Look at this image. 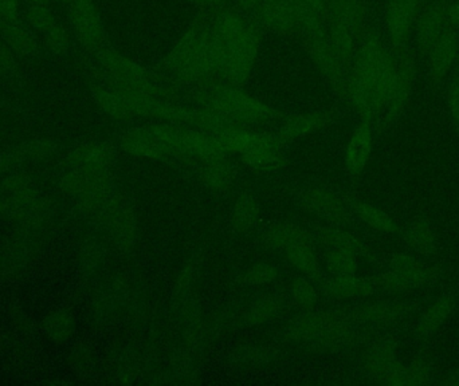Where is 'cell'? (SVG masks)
<instances>
[{"label":"cell","instance_id":"1f68e13d","mask_svg":"<svg viewBox=\"0 0 459 386\" xmlns=\"http://www.w3.org/2000/svg\"><path fill=\"white\" fill-rule=\"evenodd\" d=\"M110 223L123 247H134L137 237V223L128 204L115 202L110 208Z\"/></svg>","mask_w":459,"mask_h":386},{"label":"cell","instance_id":"3957f363","mask_svg":"<svg viewBox=\"0 0 459 386\" xmlns=\"http://www.w3.org/2000/svg\"><path fill=\"white\" fill-rule=\"evenodd\" d=\"M210 15L222 59L221 82L240 88L255 64L261 47V29L247 13L229 4L210 10Z\"/></svg>","mask_w":459,"mask_h":386},{"label":"cell","instance_id":"5bb4252c","mask_svg":"<svg viewBox=\"0 0 459 386\" xmlns=\"http://www.w3.org/2000/svg\"><path fill=\"white\" fill-rule=\"evenodd\" d=\"M429 77L436 88H441L453 67L459 59V31L450 26L437 40L436 45L428 54Z\"/></svg>","mask_w":459,"mask_h":386},{"label":"cell","instance_id":"52a82bcc","mask_svg":"<svg viewBox=\"0 0 459 386\" xmlns=\"http://www.w3.org/2000/svg\"><path fill=\"white\" fill-rule=\"evenodd\" d=\"M302 45L316 69L323 75L324 80L333 88L342 99L347 82L348 70L340 64L329 42L326 26L316 31L299 35Z\"/></svg>","mask_w":459,"mask_h":386},{"label":"cell","instance_id":"8d00e7d4","mask_svg":"<svg viewBox=\"0 0 459 386\" xmlns=\"http://www.w3.org/2000/svg\"><path fill=\"white\" fill-rule=\"evenodd\" d=\"M404 239L412 250L422 255H431L437 248L436 234L426 220L414 221L404 232Z\"/></svg>","mask_w":459,"mask_h":386},{"label":"cell","instance_id":"6da1fadb","mask_svg":"<svg viewBox=\"0 0 459 386\" xmlns=\"http://www.w3.org/2000/svg\"><path fill=\"white\" fill-rule=\"evenodd\" d=\"M395 73L393 50L380 32L369 27L359 43L342 99L372 128H377L382 118Z\"/></svg>","mask_w":459,"mask_h":386},{"label":"cell","instance_id":"bcb514c9","mask_svg":"<svg viewBox=\"0 0 459 386\" xmlns=\"http://www.w3.org/2000/svg\"><path fill=\"white\" fill-rule=\"evenodd\" d=\"M19 18V0H0V19Z\"/></svg>","mask_w":459,"mask_h":386},{"label":"cell","instance_id":"9c48e42d","mask_svg":"<svg viewBox=\"0 0 459 386\" xmlns=\"http://www.w3.org/2000/svg\"><path fill=\"white\" fill-rule=\"evenodd\" d=\"M247 15L261 31L264 30L281 37L299 34V16L294 0H262Z\"/></svg>","mask_w":459,"mask_h":386},{"label":"cell","instance_id":"7dc6e473","mask_svg":"<svg viewBox=\"0 0 459 386\" xmlns=\"http://www.w3.org/2000/svg\"><path fill=\"white\" fill-rule=\"evenodd\" d=\"M186 2L193 3L204 10H214V8L228 4V0H186Z\"/></svg>","mask_w":459,"mask_h":386},{"label":"cell","instance_id":"d4e9b609","mask_svg":"<svg viewBox=\"0 0 459 386\" xmlns=\"http://www.w3.org/2000/svg\"><path fill=\"white\" fill-rule=\"evenodd\" d=\"M455 306H457V299L453 294H445L436 299L418 321L417 328H415L417 339H426L433 336L446 322L447 318L455 313Z\"/></svg>","mask_w":459,"mask_h":386},{"label":"cell","instance_id":"277c9868","mask_svg":"<svg viewBox=\"0 0 459 386\" xmlns=\"http://www.w3.org/2000/svg\"><path fill=\"white\" fill-rule=\"evenodd\" d=\"M193 99L196 107L242 126L275 123L288 117L237 86H204L194 90Z\"/></svg>","mask_w":459,"mask_h":386},{"label":"cell","instance_id":"4316f807","mask_svg":"<svg viewBox=\"0 0 459 386\" xmlns=\"http://www.w3.org/2000/svg\"><path fill=\"white\" fill-rule=\"evenodd\" d=\"M313 234H315L317 243L328 248V251H350V253H356L358 256L366 255L367 251H368L366 243L360 237L356 236L355 234L342 228V227L325 224V226L317 227Z\"/></svg>","mask_w":459,"mask_h":386},{"label":"cell","instance_id":"74e56055","mask_svg":"<svg viewBox=\"0 0 459 386\" xmlns=\"http://www.w3.org/2000/svg\"><path fill=\"white\" fill-rule=\"evenodd\" d=\"M433 377L430 366L423 361H414L409 365L401 364L395 373L388 380L387 385H425L430 382Z\"/></svg>","mask_w":459,"mask_h":386},{"label":"cell","instance_id":"ffe728a7","mask_svg":"<svg viewBox=\"0 0 459 386\" xmlns=\"http://www.w3.org/2000/svg\"><path fill=\"white\" fill-rule=\"evenodd\" d=\"M121 147L126 153L136 158L156 161L172 160L171 153L161 144L152 125L132 129L121 140Z\"/></svg>","mask_w":459,"mask_h":386},{"label":"cell","instance_id":"5b68a950","mask_svg":"<svg viewBox=\"0 0 459 386\" xmlns=\"http://www.w3.org/2000/svg\"><path fill=\"white\" fill-rule=\"evenodd\" d=\"M96 59L108 88L129 96L152 97L172 101V85L164 82L159 75L140 66L123 54L102 47L97 51Z\"/></svg>","mask_w":459,"mask_h":386},{"label":"cell","instance_id":"e575fe53","mask_svg":"<svg viewBox=\"0 0 459 386\" xmlns=\"http://www.w3.org/2000/svg\"><path fill=\"white\" fill-rule=\"evenodd\" d=\"M282 309V301L275 296H261L247 307L245 313L246 325L261 326L277 317Z\"/></svg>","mask_w":459,"mask_h":386},{"label":"cell","instance_id":"7c38bea8","mask_svg":"<svg viewBox=\"0 0 459 386\" xmlns=\"http://www.w3.org/2000/svg\"><path fill=\"white\" fill-rule=\"evenodd\" d=\"M450 0H436L418 13L414 24V38L420 56H428L437 40L450 27Z\"/></svg>","mask_w":459,"mask_h":386},{"label":"cell","instance_id":"603a6c76","mask_svg":"<svg viewBox=\"0 0 459 386\" xmlns=\"http://www.w3.org/2000/svg\"><path fill=\"white\" fill-rule=\"evenodd\" d=\"M262 240L272 250L283 251L294 245H312L316 247L317 240L315 234L297 223H278L267 228L262 235Z\"/></svg>","mask_w":459,"mask_h":386},{"label":"cell","instance_id":"f5cc1de1","mask_svg":"<svg viewBox=\"0 0 459 386\" xmlns=\"http://www.w3.org/2000/svg\"><path fill=\"white\" fill-rule=\"evenodd\" d=\"M423 3H426V0H422Z\"/></svg>","mask_w":459,"mask_h":386},{"label":"cell","instance_id":"4fadbf2b","mask_svg":"<svg viewBox=\"0 0 459 386\" xmlns=\"http://www.w3.org/2000/svg\"><path fill=\"white\" fill-rule=\"evenodd\" d=\"M422 0H387L385 27L391 50L409 47L410 37L414 30L418 13L423 8Z\"/></svg>","mask_w":459,"mask_h":386},{"label":"cell","instance_id":"f907efd6","mask_svg":"<svg viewBox=\"0 0 459 386\" xmlns=\"http://www.w3.org/2000/svg\"><path fill=\"white\" fill-rule=\"evenodd\" d=\"M53 2H62V0H53Z\"/></svg>","mask_w":459,"mask_h":386},{"label":"cell","instance_id":"c3c4849f","mask_svg":"<svg viewBox=\"0 0 459 386\" xmlns=\"http://www.w3.org/2000/svg\"><path fill=\"white\" fill-rule=\"evenodd\" d=\"M444 384L459 386V371L449 374V376L446 377V380H444Z\"/></svg>","mask_w":459,"mask_h":386},{"label":"cell","instance_id":"44dd1931","mask_svg":"<svg viewBox=\"0 0 459 386\" xmlns=\"http://www.w3.org/2000/svg\"><path fill=\"white\" fill-rule=\"evenodd\" d=\"M409 305L399 299L377 301L348 310L355 325L387 326L406 313Z\"/></svg>","mask_w":459,"mask_h":386},{"label":"cell","instance_id":"30bf717a","mask_svg":"<svg viewBox=\"0 0 459 386\" xmlns=\"http://www.w3.org/2000/svg\"><path fill=\"white\" fill-rule=\"evenodd\" d=\"M69 21L86 50L94 54L105 47V30L94 0H69Z\"/></svg>","mask_w":459,"mask_h":386},{"label":"cell","instance_id":"816d5d0a","mask_svg":"<svg viewBox=\"0 0 459 386\" xmlns=\"http://www.w3.org/2000/svg\"><path fill=\"white\" fill-rule=\"evenodd\" d=\"M457 73H458V74H459V59H458V72H457Z\"/></svg>","mask_w":459,"mask_h":386},{"label":"cell","instance_id":"d6986e66","mask_svg":"<svg viewBox=\"0 0 459 386\" xmlns=\"http://www.w3.org/2000/svg\"><path fill=\"white\" fill-rule=\"evenodd\" d=\"M372 147H374V128L361 121L353 131L345 150V171L351 179H358L361 176L371 158Z\"/></svg>","mask_w":459,"mask_h":386},{"label":"cell","instance_id":"7402d4cb","mask_svg":"<svg viewBox=\"0 0 459 386\" xmlns=\"http://www.w3.org/2000/svg\"><path fill=\"white\" fill-rule=\"evenodd\" d=\"M318 286L325 296L333 299L367 298L379 294L375 277L324 278Z\"/></svg>","mask_w":459,"mask_h":386},{"label":"cell","instance_id":"681fc988","mask_svg":"<svg viewBox=\"0 0 459 386\" xmlns=\"http://www.w3.org/2000/svg\"><path fill=\"white\" fill-rule=\"evenodd\" d=\"M50 0H29L30 4L48 5Z\"/></svg>","mask_w":459,"mask_h":386},{"label":"cell","instance_id":"60d3db41","mask_svg":"<svg viewBox=\"0 0 459 386\" xmlns=\"http://www.w3.org/2000/svg\"><path fill=\"white\" fill-rule=\"evenodd\" d=\"M278 278V270L273 264L255 263L246 270L242 282L246 286H264L274 282Z\"/></svg>","mask_w":459,"mask_h":386},{"label":"cell","instance_id":"b9f144b4","mask_svg":"<svg viewBox=\"0 0 459 386\" xmlns=\"http://www.w3.org/2000/svg\"><path fill=\"white\" fill-rule=\"evenodd\" d=\"M43 42L51 54L62 56L69 50L70 39L64 27L56 21L48 31L43 32Z\"/></svg>","mask_w":459,"mask_h":386},{"label":"cell","instance_id":"ac0fdd59","mask_svg":"<svg viewBox=\"0 0 459 386\" xmlns=\"http://www.w3.org/2000/svg\"><path fill=\"white\" fill-rule=\"evenodd\" d=\"M363 365L369 379L387 384L401 365L396 356L395 344L390 339L375 342L364 355Z\"/></svg>","mask_w":459,"mask_h":386},{"label":"cell","instance_id":"ba28073f","mask_svg":"<svg viewBox=\"0 0 459 386\" xmlns=\"http://www.w3.org/2000/svg\"><path fill=\"white\" fill-rule=\"evenodd\" d=\"M355 323L351 320L348 310H331V312H304L291 318L286 326V337L299 344H312L316 339L328 333L337 326ZM356 326V325H355Z\"/></svg>","mask_w":459,"mask_h":386},{"label":"cell","instance_id":"f546056e","mask_svg":"<svg viewBox=\"0 0 459 386\" xmlns=\"http://www.w3.org/2000/svg\"><path fill=\"white\" fill-rule=\"evenodd\" d=\"M93 96L102 110L115 120L129 121L136 118L131 96L118 93L105 86H93Z\"/></svg>","mask_w":459,"mask_h":386},{"label":"cell","instance_id":"484cf974","mask_svg":"<svg viewBox=\"0 0 459 386\" xmlns=\"http://www.w3.org/2000/svg\"><path fill=\"white\" fill-rule=\"evenodd\" d=\"M342 200L350 208L352 215L360 219L369 228L382 232V234H394V232L398 231L395 221L391 219L388 213L377 208V205L371 204L366 200L359 199V197L350 196V194L342 196Z\"/></svg>","mask_w":459,"mask_h":386},{"label":"cell","instance_id":"e0dca14e","mask_svg":"<svg viewBox=\"0 0 459 386\" xmlns=\"http://www.w3.org/2000/svg\"><path fill=\"white\" fill-rule=\"evenodd\" d=\"M214 137L228 155L229 153H237V155L242 156L256 152V150H266V148H282L278 144L274 134L251 131L248 126H232V128L214 134Z\"/></svg>","mask_w":459,"mask_h":386},{"label":"cell","instance_id":"8fae6325","mask_svg":"<svg viewBox=\"0 0 459 386\" xmlns=\"http://www.w3.org/2000/svg\"><path fill=\"white\" fill-rule=\"evenodd\" d=\"M299 204L309 215L328 226L344 227L352 223V212L342 197L321 187L307 188L299 194Z\"/></svg>","mask_w":459,"mask_h":386},{"label":"cell","instance_id":"d590c367","mask_svg":"<svg viewBox=\"0 0 459 386\" xmlns=\"http://www.w3.org/2000/svg\"><path fill=\"white\" fill-rule=\"evenodd\" d=\"M240 160L247 168L262 172L277 171L286 164L282 148L278 147L266 148V150L242 155Z\"/></svg>","mask_w":459,"mask_h":386},{"label":"cell","instance_id":"836d02e7","mask_svg":"<svg viewBox=\"0 0 459 386\" xmlns=\"http://www.w3.org/2000/svg\"><path fill=\"white\" fill-rule=\"evenodd\" d=\"M259 202L250 191H245L237 197L232 208V226L235 231L247 232L255 226L259 219Z\"/></svg>","mask_w":459,"mask_h":386},{"label":"cell","instance_id":"f35d334b","mask_svg":"<svg viewBox=\"0 0 459 386\" xmlns=\"http://www.w3.org/2000/svg\"><path fill=\"white\" fill-rule=\"evenodd\" d=\"M359 256L350 251L329 250L326 253V270L333 278L353 277L358 272Z\"/></svg>","mask_w":459,"mask_h":386},{"label":"cell","instance_id":"d6a6232c","mask_svg":"<svg viewBox=\"0 0 459 386\" xmlns=\"http://www.w3.org/2000/svg\"><path fill=\"white\" fill-rule=\"evenodd\" d=\"M299 16V35L325 27L326 0H294Z\"/></svg>","mask_w":459,"mask_h":386},{"label":"cell","instance_id":"9a60e30c","mask_svg":"<svg viewBox=\"0 0 459 386\" xmlns=\"http://www.w3.org/2000/svg\"><path fill=\"white\" fill-rule=\"evenodd\" d=\"M368 13L364 0H326L325 23L347 30L359 40L369 29Z\"/></svg>","mask_w":459,"mask_h":386},{"label":"cell","instance_id":"7a4b0ae2","mask_svg":"<svg viewBox=\"0 0 459 386\" xmlns=\"http://www.w3.org/2000/svg\"><path fill=\"white\" fill-rule=\"evenodd\" d=\"M220 45L210 10H204L159 64L160 80L172 86L222 85Z\"/></svg>","mask_w":459,"mask_h":386},{"label":"cell","instance_id":"8992f818","mask_svg":"<svg viewBox=\"0 0 459 386\" xmlns=\"http://www.w3.org/2000/svg\"><path fill=\"white\" fill-rule=\"evenodd\" d=\"M393 53L396 61L395 78L391 85L382 118L377 124L379 131L390 128L403 115L417 80V62L411 50L404 47L402 50H393Z\"/></svg>","mask_w":459,"mask_h":386},{"label":"cell","instance_id":"7bdbcfd3","mask_svg":"<svg viewBox=\"0 0 459 386\" xmlns=\"http://www.w3.org/2000/svg\"><path fill=\"white\" fill-rule=\"evenodd\" d=\"M27 23L30 27L39 31L40 34L48 31L54 23H56L53 13L48 5L30 4L26 11Z\"/></svg>","mask_w":459,"mask_h":386},{"label":"cell","instance_id":"2e32d148","mask_svg":"<svg viewBox=\"0 0 459 386\" xmlns=\"http://www.w3.org/2000/svg\"><path fill=\"white\" fill-rule=\"evenodd\" d=\"M333 118L334 116L331 110H315V112L288 116L285 120L281 121L280 128L275 132L274 136L278 144L285 148L297 140L323 131L333 121Z\"/></svg>","mask_w":459,"mask_h":386},{"label":"cell","instance_id":"cb8c5ba5","mask_svg":"<svg viewBox=\"0 0 459 386\" xmlns=\"http://www.w3.org/2000/svg\"><path fill=\"white\" fill-rule=\"evenodd\" d=\"M388 270L395 272L403 280L407 291L418 290L436 278L433 267L418 261L409 253H396L390 262Z\"/></svg>","mask_w":459,"mask_h":386},{"label":"cell","instance_id":"ab89813d","mask_svg":"<svg viewBox=\"0 0 459 386\" xmlns=\"http://www.w3.org/2000/svg\"><path fill=\"white\" fill-rule=\"evenodd\" d=\"M290 293L294 305L302 312H310L317 306L318 291L316 288L315 282L310 280L309 278L304 277V275L297 278L291 285Z\"/></svg>","mask_w":459,"mask_h":386},{"label":"cell","instance_id":"83f0119b","mask_svg":"<svg viewBox=\"0 0 459 386\" xmlns=\"http://www.w3.org/2000/svg\"><path fill=\"white\" fill-rule=\"evenodd\" d=\"M0 35L19 56H32L37 53L38 42L31 27L19 18L0 19Z\"/></svg>","mask_w":459,"mask_h":386},{"label":"cell","instance_id":"f6af8a7d","mask_svg":"<svg viewBox=\"0 0 459 386\" xmlns=\"http://www.w3.org/2000/svg\"><path fill=\"white\" fill-rule=\"evenodd\" d=\"M15 70L16 62L13 56V50L4 40L0 39V73L13 74Z\"/></svg>","mask_w":459,"mask_h":386},{"label":"cell","instance_id":"f1b7e54d","mask_svg":"<svg viewBox=\"0 0 459 386\" xmlns=\"http://www.w3.org/2000/svg\"><path fill=\"white\" fill-rule=\"evenodd\" d=\"M201 182L212 193H225L231 187L234 171L228 156L212 160L198 161L194 166Z\"/></svg>","mask_w":459,"mask_h":386},{"label":"cell","instance_id":"4dcf8cb0","mask_svg":"<svg viewBox=\"0 0 459 386\" xmlns=\"http://www.w3.org/2000/svg\"><path fill=\"white\" fill-rule=\"evenodd\" d=\"M286 261L299 270L304 277L309 278L315 283L324 279L323 269L318 262L317 253L312 245H294L283 251Z\"/></svg>","mask_w":459,"mask_h":386},{"label":"cell","instance_id":"ee69618b","mask_svg":"<svg viewBox=\"0 0 459 386\" xmlns=\"http://www.w3.org/2000/svg\"><path fill=\"white\" fill-rule=\"evenodd\" d=\"M447 107H449L450 117L459 133V74L455 73L449 82L446 93Z\"/></svg>","mask_w":459,"mask_h":386}]
</instances>
